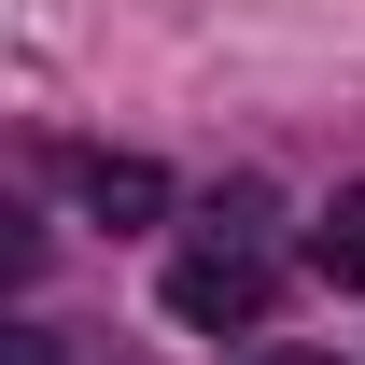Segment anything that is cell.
<instances>
[{"label": "cell", "mask_w": 365, "mask_h": 365, "mask_svg": "<svg viewBox=\"0 0 365 365\" xmlns=\"http://www.w3.org/2000/svg\"><path fill=\"white\" fill-rule=\"evenodd\" d=\"M309 267H323V281H351V295H365V182H351V197H337V211L309 225Z\"/></svg>", "instance_id": "3"}, {"label": "cell", "mask_w": 365, "mask_h": 365, "mask_svg": "<svg viewBox=\"0 0 365 365\" xmlns=\"http://www.w3.org/2000/svg\"><path fill=\"white\" fill-rule=\"evenodd\" d=\"M267 365H337V351H267Z\"/></svg>", "instance_id": "4"}, {"label": "cell", "mask_w": 365, "mask_h": 365, "mask_svg": "<svg viewBox=\"0 0 365 365\" xmlns=\"http://www.w3.org/2000/svg\"><path fill=\"white\" fill-rule=\"evenodd\" d=\"M71 182H85L98 211H127V225H140V211H169V182L140 169V155H71Z\"/></svg>", "instance_id": "2"}, {"label": "cell", "mask_w": 365, "mask_h": 365, "mask_svg": "<svg viewBox=\"0 0 365 365\" xmlns=\"http://www.w3.org/2000/svg\"><path fill=\"white\" fill-rule=\"evenodd\" d=\"M169 323H267V267L253 253H182L169 267Z\"/></svg>", "instance_id": "1"}]
</instances>
